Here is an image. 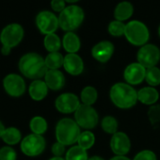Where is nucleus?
<instances>
[{
	"label": "nucleus",
	"instance_id": "nucleus-1",
	"mask_svg": "<svg viewBox=\"0 0 160 160\" xmlns=\"http://www.w3.org/2000/svg\"><path fill=\"white\" fill-rule=\"evenodd\" d=\"M20 72L31 80H41L44 77L48 68L45 65L44 58L37 52H27L24 54L18 63Z\"/></svg>",
	"mask_w": 160,
	"mask_h": 160
},
{
	"label": "nucleus",
	"instance_id": "nucleus-8",
	"mask_svg": "<svg viewBox=\"0 0 160 160\" xmlns=\"http://www.w3.org/2000/svg\"><path fill=\"white\" fill-rule=\"evenodd\" d=\"M46 142L44 138L41 135L29 134L25 136L20 144L21 151L24 155L27 157H37L40 156L45 149Z\"/></svg>",
	"mask_w": 160,
	"mask_h": 160
},
{
	"label": "nucleus",
	"instance_id": "nucleus-37",
	"mask_svg": "<svg viewBox=\"0 0 160 160\" xmlns=\"http://www.w3.org/2000/svg\"><path fill=\"white\" fill-rule=\"evenodd\" d=\"M109 160H130L128 158H126L125 156H116Z\"/></svg>",
	"mask_w": 160,
	"mask_h": 160
},
{
	"label": "nucleus",
	"instance_id": "nucleus-39",
	"mask_svg": "<svg viewBox=\"0 0 160 160\" xmlns=\"http://www.w3.org/2000/svg\"><path fill=\"white\" fill-rule=\"evenodd\" d=\"M89 160H105L103 158H101V157H97V156H94V157H92V158H89Z\"/></svg>",
	"mask_w": 160,
	"mask_h": 160
},
{
	"label": "nucleus",
	"instance_id": "nucleus-24",
	"mask_svg": "<svg viewBox=\"0 0 160 160\" xmlns=\"http://www.w3.org/2000/svg\"><path fill=\"white\" fill-rule=\"evenodd\" d=\"M47 122L41 116H34L29 122V128L33 134L42 135L47 130Z\"/></svg>",
	"mask_w": 160,
	"mask_h": 160
},
{
	"label": "nucleus",
	"instance_id": "nucleus-17",
	"mask_svg": "<svg viewBox=\"0 0 160 160\" xmlns=\"http://www.w3.org/2000/svg\"><path fill=\"white\" fill-rule=\"evenodd\" d=\"M44 82L49 89L53 91L60 90L65 84V77L60 70H47Z\"/></svg>",
	"mask_w": 160,
	"mask_h": 160
},
{
	"label": "nucleus",
	"instance_id": "nucleus-10",
	"mask_svg": "<svg viewBox=\"0 0 160 160\" xmlns=\"http://www.w3.org/2000/svg\"><path fill=\"white\" fill-rule=\"evenodd\" d=\"M36 25L40 32L45 36L54 34L59 26L58 17L49 10H42L36 16Z\"/></svg>",
	"mask_w": 160,
	"mask_h": 160
},
{
	"label": "nucleus",
	"instance_id": "nucleus-4",
	"mask_svg": "<svg viewBox=\"0 0 160 160\" xmlns=\"http://www.w3.org/2000/svg\"><path fill=\"white\" fill-rule=\"evenodd\" d=\"M24 35H25V31L21 24L17 22H12L6 25L0 33L2 54L3 55L9 54L11 49L15 48L22 41Z\"/></svg>",
	"mask_w": 160,
	"mask_h": 160
},
{
	"label": "nucleus",
	"instance_id": "nucleus-5",
	"mask_svg": "<svg viewBox=\"0 0 160 160\" xmlns=\"http://www.w3.org/2000/svg\"><path fill=\"white\" fill-rule=\"evenodd\" d=\"M84 10L76 5H69L58 15L59 27L66 32H73L84 20Z\"/></svg>",
	"mask_w": 160,
	"mask_h": 160
},
{
	"label": "nucleus",
	"instance_id": "nucleus-34",
	"mask_svg": "<svg viewBox=\"0 0 160 160\" xmlns=\"http://www.w3.org/2000/svg\"><path fill=\"white\" fill-rule=\"evenodd\" d=\"M134 160H157V156L150 150H143L136 155Z\"/></svg>",
	"mask_w": 160,
	"mask_h": 160
},
{
	"label": "nucleus",
	"instance_id": "nucleus-7",
	"mask_svg": "<svg viewBox=\"0 0 160 160\" xmlns=\"http://www.w3.org/2000/svg\"><path fill=\"white\" fill-rule=\"evenodd\" d=\"M74 121L79 128L85 129L94 128L99 121V116L94 108L89 105L81 104L74 112Z\"/></svg>",
	"mask_w": 160,
	"mask_h": 160
},
{
	"label": "nucleus",
	"instance_id": "nucleus-3",
	"mask_svg": "<svg viewBox=\"0 0 160 160\" xmlns=\"http://www.w3.org/2000/svg\"><path fill=\"white\" fill-rule=\"evenodd\" d=\"M80 134L79 126L71 118H63L59 120L56 126L57 141L65 146L77 142Z\"/></svg>",
	"mask_w": 160,
	"mask_h": 160
},
{
	"label": "nucleus",
	"instance_id": "nucleus-12",
	"mask_svg": "<svg viewBox=\"0 0 160 160\" xmlns=\"http://www.w3.org/2000/svg\"><path fill=\"white\" fill-rule=\"evenodd\" d=\"M80 105L77 96L73 93H63L59 95L55 101L56 109L61 113L75 112Z\"/></svg>",
	"mask_w": 160,
	"mask_h": 160
},
{
	"label": "nucleus",
	"instance_id": "nucleus-27",
	"mask_svg": "<svg viewBox=\"0 0 160 160\" xmlns=\"http://www.w3.org/2000/svg\"><path fill=\"white\" fill-rule=\"evenodd\" d=\"M65 160H89L88 158V154L87 151L80 146H73L70 148L67 153Z\"/></svg>",
	"mask_w": 160,
	"mask_h": 160
},
{
	"label": "nucleus",
	"instance_id": "nucleus-35",
	"mask_svg": "<svg viewBox=\"0 0 160 160\" xmlns=\"http://www.w3.org/2000/svg\"><path fill=\"white\" fill-rule=\"evenodd\" d=\"M51 151H52V154L57 157V158H61V156L64 154L65 152V145L59 143V142H55L53 145H52V148H51Z\"/></svg>",
	"mask_w": 160,
	"mask_h": 160
},
{
	"label": "nucleus",
	"instance_id": "nucleus-14",
	"mask_svg": "<svg viewBox=\"0 0 160 160\" xmlns=\"http://www.w3.org/2000/svg\"><path fill=\"white\" fill-rule=\"evenodd\" d=\"M124 76L128 84H140L145 79L146 68L140 63H132L125 68Z\"/></svg>",
	"mask_w": 160,
	"mask_h": 160
},
{
	"label": "nucleus",
	"instance_id": "nucleus-31",
	"mask_svg": "<svg viewBox=\"0 0 160 160\" xmlns=\"http://www.w3.org/2000/svg\"><path fill=\"white\" fill-rule=\"evenodd\" d=\"M125 25L123 22H120V21H112L109 22L108 24V32L110 35L114 36V37H121L123 35H124V32H125Z\"/></svg>",
	"mask_w": 160,
	"mask_h": 160
},
{
	"label": "nucleus",
	"instance_id": "nucleus-33",
	"mask_svg": "<svg viewBox=\"0 0 160 160\" xmlns=\"http://www.w3.org/2000/svg\"><path fill=\"white\" fill-rule=\"evenodd\" d=\"M149 120L152 125H156L160 122V105H153L148 111Z\"/></svg>",
	"mask_w": 160,
	"mask_h": 160
},
{
	"label": "nucleus",
	"instance_id": "nucleus-36",
	"mask_svg": "<svg viewBox=\"0 0 160 160\" xmlns=\"http://www.w3.org/2000/svg\"><path fill=\"white\" fill-rule=\"evenodd\" d=\"M51 8L57 12H61L66 8V2L63 0H53L51 2Z\"/></svg>",
	"mask_w": 160,
	"mask_h": 160
},
{
	"label": "nucleus",
	"instance_id": "nucleus-19",
	"mask_svg": "<svg viewBox=\"0 0 160 160\" xmlns=\"http://www.w3.org/2000/svg\"><path fill=\"white\" fill-rule=\"evenodd\" d=\"M159 98V94L157 90L152 86H147L141 88L138 92V99L146 105H154Z\"/></svg>",
	"mask_w": 160,
	"mask_h": 160
},
{
	"label": "nucleus",
	"instance_id": "nucleus-13",
	"mask_svg": "<svg viewBox=\"0 0 160 160\" xmlns=\"http://www.w3.org/2000/svg\"><path fill=\"white\" fill-rule=\"evenodd\" d=\"M110 148L117 156H125L131 148L129 137L124 132H116L111 137Z\"/></svg>",
	"mask_w": 160,
	"mask_h": 160
},
{
	"label": "nucleus",
	"instance_id": "nucleus-30",
	"mask_svg": "<svg viewBox=\"0 0 160 160\" xmlns=\"http://www.w3.org/2000/svg\"><path fill=\"white\" fill-rule=\"evenodd\" d=\"M145 80L149 85L157 86L160 84V69L157 67L151 68L146 69V76Z\"/></svg>",
	"mask_w": 160,
	"mask_h": 160
},
{
	"label": "nucleus",
	"instance_id": "nucleus-11",
	"mask_svg": "<svg viewBox=\"0 0 160 160\" xmlns=\"http://www.w3.org/2000/svg\"><path fill=\"white\" fill-rule=\"evenodd\" d=\"M3 87L5 92L12 98L23 96L26 88L23 77L16 73H9L3 79Z\"/></svg>",
	"mask_w": 160,
	"mask_h": 160
},
{
	"label": "nucleus",
	"instance_id": "nucleus-32",
	"mask_svg": "<svg viewBox=\"0 0 160 160\" xmlns=\"http://www.w3.org/2000/svg\"><path fill=\"white\" fill-rule=\"evenodd\" d=\"M17 154L11 146H3L0 148V160H16Z\"/></svg>",
	"mask_w": 160,
	"mask_h": 160
},
{
	"label": "nucleus",
	"instance_id": "nucleus-9",
	"mask_svg": "<svg viewBox=\"0 0 160 160\" xmlns=\"http://www.w3.org/2000/svg\"><path fill=\"white\" fill-rule=\"evenodd\" d=\"M138 63L145 68H151L157 66L160 60V50L154 44H146L142 46L137 54Z\"/></svg>",
	"mask_w": 160,
	"mask_h": 160
},
{
	"label": "nucleus",
	"instance_id": "nucleus-41",
	"mask_svg": "<svg viewBox=\"0 0 160 160\" xmlns=\"http://www.w3.org/2000/svg\"><path fill=\"white\" fill-rule=\"evenodd\" d=\"M158 34H159V36H160V25H159V28H158Z\"/></svg>",
	"mask_w": 160,
	"mask_h": 160
},
{
	"label": "nucleus",
	"instance_id": "nucleus-21",
	"mask_svg": "<svg viewBox=\"0 0 160 160\" xmlns=\"http://www.w3.org/2000/svg\"><path fill=\"white\" fill-rule=\"evenodd\" d=\"M1 139L8 146L15 145V144L19 143L20 142H22V140H23L21 131L15 127L6 128L5 130L2 133Z\"/></svg>",
	"mask_w": 160,
	"mask_h": 160
},
{
	"label": "nucleus",
	"instance_id": "nucleus-15",
	"mask_svg": "<svg viewBox=\"0 0 160 160\" xmlns=\"http://www.w3.org/2000/svg\"><path fill=\"white\" fill-rule=\"evenodd\" d=\"M114 52V45L109 40H102L95 44L91 50L92 56L101 63L108 62Z\"/></svg>",
	"mask_w": 160,
	"mask_h": 160
},
{
	"label": "nucleus",
	"instance_id": "nucleus-16",
	"mask_svg": "<svg viewBox=\"0 0 160 160\" xmlns=\"http://www.w3.org/2000/svg\"><path fill=\"white\" fill-rule=\"evenodd\" d=\"M63 67L65 70L73 76L80 75L84 70L83 60L76 53H68L65 55Z\"/></svg>",
	"mask_w": 160,
	"mask_h": 160
},
{
	"label": "nucleus",
	"instance_id": "nucleus-40",
	"mask_svg": "<svg viewBox=\"0 0 160 160\" xmlns=\"http://www.w3.org/2000/svg\"><path fill=\"white\" fill-rule=\"evenodd\" d=\"M49 160H65V159H64V158H57V157H55V158H50Z\"/></svg>",
	"mask_w": 160,
	"mask_h": 160
},
{
	"label": "nucleus",
	"instance_id": "nucleus-38",
	"mask_svg": "<svg viewBox=\"0 0 160 160\" xmlns=\"http://www.w3.org/2000/svg\"><path fill=\"white\" fill-rule=\"evenodd\" d=\"M4 130H5V127H4V125L2 124V122L0 121V139H1V136H2V133H3Z\"/></svg>",
	"mask_w": 160,
	"mask_h": 160
},
{
	"label": "nucleus",
	"instance_id": "nucleus-22",
	"mask_svg": "<svg viewBox=\"0 0 160 160\" xmlns=\"http://www.w3.org/2000/svg\"><path fill=\"white\" fill-rule=\"evenodd\" d=\"M134 11V8L131 3L127 1L121 2L117 5L114 10V17L117 21L124 22L127 19H129Z\"/></svg>",
	"mask_w": 160,
	"mask_h": 160
},
{
	"label": "nucleus",
	"instance_id": "nucleus-23",
	"mask_svg": "<svg viewBox=\"0 0 160 160\" xmlns=\"http://www.w3.org/2000/svg\"><path fill=\"white\" fill-rule=\"evenodd\" d=\"M44 61L48 70H58L64 64V56L58 52H49L44 58Z\"/></svg>",
	"mask_w": 160,
	"mask_h": 160
},
{
	"label": "nucleus",
	"instance_id": "nucleus-28",
	"mask_svg": "<svg viewBox=\"0 0 160 160\" xmlns=\"http://www.w3.org/2000/svg\"><path fill=\"white\" fill-rule=\"evenodd\" d=\"M77 142H78V146H80L81 148H83L85 150H88V149L91 148L95 142L94 134L89 130L81 132Z\"/></svg>",
	"mask_w": 160,
	"mask_h": 160
},
{
	"label": "nucleus",
	"instance_id": "nucleus-20",
	"mask_svg": "<svg viewBox=\"0 0 160 160\" xmlns=\"http://www.w3.org/2000/svg\"><path fill=\"white\" fill-rule=\"evenodd\" d=\"M62 45L69 53H75L80 49V39L74 32H67L62 38Z\"/></svg>",
	"mask_w": 160,
	"mask_h": 160
},
{
	"label": "nucleus",
	"instance_id": "nucleus-2",
	"mask_svg": "<svg viewBox=\"0 0 160 160\" xmlns=\"http://www.w3.org/2000/svg\"><path fill=\"white\" fill-rule=\"evenodd\" d=\"M110 99L118 108L129 109L136 105L138 99V92L128 83L117 82L110 88Z\"/></svg>",
	"mask_w": 160,
	"mask_h": 160
},
{
	"label": "nucleus",
	"instance_id": "nucleus-29",
	"mask_svg": "<svg viewBox=\"0 0 160 160\" xmlns=\"http://www.w3.org/2000/svg\"><path fill=\"white\" fill-rule=\"evenodd\" d=\"M101 127L103 130L108 134H115L118 129V122L113 116H106L101 122Z\"/></svg>",
	"mask_w": 160,
	"mask_h": 160
},
{
	"label": "nucleus",
	"instance_id": "nucleus-25",
	"mask_svg": "<svg viewBox=\"0 0 160 160\" xmlns=\"http://www.w3.org/2000/svg\"><path fill=\"white\" fill-rule=\"evenodd\" d=\"M43 45L49 52H57L61 47V40L55 33L46 35L43 39Z\"/></svg>",
	"mask_w": 160,
	"mask_h": 160
},
{
	"label": "nucleus",
	"instance_id": "nucleus-6",
	"mask_svg": "<svg viewBox=\"0 0 160 160\" xmlns=\"http://www.w3.org/2000/svg\"><path fill=\"white\" fill-rule=\"evenodd\" d=\"M124 36L126 39L135 46H144L149 39L148 27L141 21H131L125 25Z\"/></svg>",
	"mask_w": 160,
	"mask_h": 160
},
{
	"label": "nucleus",
	"instance_id": "nucleus-26",
	"mask_svg": "<svg viewBox=\"0 0 160 160\" xmlns=\"http://www.w3.org/2000/svg\"><path fill=\"white\" fill-rule=\"evenodd\" d=\"M97 97H98L97 90L92 86H86L81 91V96H80L81 101L85 105L91 106L97 100Z\"/></svg>",
	"mask_w": 160,
	"mask_h": 160
},
{
	"label": "nucleus",
	"instance_id": "nucleus-18",
	"mask_svg": "<svg viewBox=\"0 0 160 160\" xmlns=\"http://www.w3.org/2000/svg\"><path fill=\"white\" fill-rule=\"evenodd\" d=\"M48 89L49 88L44 81L35 80L30 83L28 87V94L33 100L41 101L47 96Z\"/></svg>",
	"mask_w": 160,
	"mask_h": 160
}]
</instances>
